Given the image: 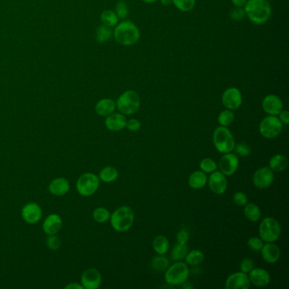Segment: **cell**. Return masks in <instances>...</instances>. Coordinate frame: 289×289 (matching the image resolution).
Instances as JSON below:
<instances>
[{"instance_id": "9c48e42d", "label": "cell", "mask_w": 289, "mask_h": 289, "mask_svg": "<svg viewBox=\"0 0 289 289\" xmlns=\"http://www.w3.org/2000/svg\"><path fill=\"white\" fill-rule=\"evenodd\" d=\"M260 135L267 139H273L279 136L283 131V123L276 115H268L259 123Z\"/></svg>"}, {"instance_id": "5bb4252c", "label": "cell", "mask_w": 289, "mask_h": 289, "mask_svg": "<svg viewBox=\"0 0 289 289\" xmlns=\"http://www.w3.org/2000/svg\"><path fill=\"white\" fill-rule=\"evenodd\" d=\"M43 215V210L39 205L36 203H28L23 206L21 209V217L25 222L34 225L40 222Z\"/></svg>"}, {"instance_id": "d6a6232c", "label": "cell", "mask_w": 289, "mask_h": 289, "mask_svg": "<svg viewBox=\"0 0 289 289\" xmlns=\"http://www.w3.org/2000/svg\"><path fill=\"white\" fill-rule=\"evenodd\" d=\"M111 212L104 207H97L93 212V218L97 223H105L110 221Z\"/></svg>"}, {"instance_id": "60d3db41", "label": "cell", "mask_w": 289, "mask_h": 289, "mask_svg": "<svg viewBox=\"0 0 289 289\" xmlns=\"http://www.w3.org/2000/svg\"><path fill=\"white\" fill-rule=\"evenodd\" d=\"M234 149L238 155H241L242 157H247L251 154L250 146L245 143H240L239 144L235 145Z\"/></svg>"}, {"instance_id": "7c38bea8", "label": "cell", "mask_w": 289, "mask_h": 289, "mask_svg": "<svg viewBox=\"0 0 289 289\" xmlns=\"http://www.w3.org/2000/svg\"><path fill=\"white\" fill-rule=\"evenodd\" d=\"M239 157L231 152V153L224 154L222 156L219 162L218 168L220 169V172L223 173L224 175L231 177L233 174H235L239 169Z\"/></svg>"}, {"instance_id": "83f0119b", "label": "cell", "mask_w": 289, "mask_h": 289, "mask_svg": "<svg viewBox=\"0 0 289 289\" xmlns=\"http://www.w3.org/2000/svg\"><path fill=\"white\" fill-rule=\"evenodd\" d=\"M119 177V172L117 169L113 166H105L101 170L98 175V178L100 181L105 183H111L117 180Z\"/></svg>"}, {"instance_id": "ab89813d", "label": "cell", "mask_w": 289, "mask_h": 289, "mask_svg": "<svg viewBox=\"0 0 289 289\" xmlns=\"http://www.w3.org/2000/svg\"><path fill=\"white\" fill-rule=\"evenodd\" d=\"M46 245L50 250H58L61 248V242L60 239L55 235H48L46 239Z\"/></svg>"}, {"instance_id": "52a82bcc", "label": "cell", "mask_w": 289, "mask_h": 289, "mask_svg": "<svg viewBox=\"0 0 289 289\" xmlns=\"http://www.w3.org/2000/svg\"><path fill=\"white\" fill-rule=\"evenodd\" d=\"M282 228L279 222L273 217L263 219L259 226V238L264 242H275L279 239Z\"/></svg>"}, {"instance_id": "b9f144b4", "label": "cell", "mask_w": 289, "mask_h": 289, "mask_svg": "<svg viewBox=\"0 0 289 289\" xmlns=\"http://www.w3.org/2000/svg\"><path fill=\"white\" fill-rule=\"evenodd\" d=\"M240 272L249 274L255 267V262L252 259L250 258H246V259H242L241 263H240Z\"/></svg>"}, {"instance_id": "f1b7e54d", "label": "cell", "mask_w": 289, "mask_h": 289, "mask_svg": "<svg viewBox=\"0 0 289 289\" xmlns=\"http://www.w3.org/2000/svg\"><path fill=\"white\" fill-rule=\"evenodd\" d=\"M186 263L190 266H197L204 262L205 254L201 250L193 249L189 251L185 257Z\"/></svg>"}, {"instance_id": "ffe728a7", "label": "cell", "mask_w": 289, "mask_h": 289, "mask_svg": "<svg viewBox=\"0 0 289 289\" xmlns=\"http://www.w3.org/2000/svg\"><path fill=\"white\" fill-rule=\"evenodd\" d=\"M263 259L268 264H275L281 257V250L274 242H266L260 249Z\"/></svg>"}, {"instance_id": "74e56055", "label": "cell", "mask_w": 289, "mask_h": 289, "mask_svg": "<svg viewBox=\"0 0 289 289\" xmlns=\"http://www.w3.org/2000/svg\"><path fill=\"white\" fill-rule=\"evenodd\" d=\"M247 244L251 250L258 252V251H260V249H262L263 245H264V241L258 237H251L248 240Z\"/></svg>"}, {"instance_id": "f546056e", "label": "cell", "mask_w": 289, "mask_h": 289, "mask_svg": "<svg viewBox=\"0 0 289 289\" xmlns=\"http://www.w3.org/2000/svg\"><path fill=\"white\" fill-rule=\"evenodd\" d=\"M100 20L104 26L114 27L117 25L119 18H118L117 15L113 10H106L101 14Z\"/></svg>"}, {"instance_id": "836d02e7", "label": "cell", "mask_w": 289, "mask_h": 289, "mask_svg": "<svg viewBox=\"0 0 289 289\" xmlns=\"http://www.w3.org/2000/svg\"><path fill=\"white\" fill-rule=\"evenodd\" d=\"M235 120V114L232 112V111L230 110H225V111H222L219 114L217 121L220 126L222 127H228L232 124V122Z\"/></svg>"}, {"instance_id": "d590c367", "label": "cell", "mask_w": 289, "mask_h": 289, "mask_svg": "<svg viewBox=\"0 0 289 289\" xmlns=\"http://www.w3.org/2000/svg\"><path fill=\"white\" fill-rule=\"evenodd\" d=\"M199 168H200V171L205 172V174H210L217 170L218 165L213 159L205 158L203 159L200 162Z\"/></svg>"}, {"instance_id": "7402d4cb", "label": "cell", "mask_w": 289, "mask_h": 289, "mask_svg": "<svg viewBox=\"0 0 289 289\" xmlns=\"http://www.w3.org/2000/svg\"><path fill=\"white\" fill-rule=\"evenodd\" d=\"M71 189L70 182L64 177H57L51 181L48 185V190L54 196H64Z\"/></svg>"}, {"instance_id": "e0dca14e", "label": "cell", "mask_w": 289, "mask_h": 289, "mask_svg": "<svg viewBox=\"0 0 289 289\" xmlns=\"http://www.w3.org/2000/svg\"><path fill=\"white\" fill-rule=\"evenodd\" d=\"M262 108L268 115H278L283 110V101L277 95H266L262 100Z\"/></svg>"}, {"instance_id": "8fae6325", "label": "cell", "mask_w": 289, "mask_h": 289, "mask_svg": "<svg viewBox=\"0 0 289 289\" xmlns=\"http://www.w3.org/2000/svg\"><path fill=\"white\" fill-rule=\"evenodd\" d=\"M222 102L227 110L236 111L242 105V94L237 88H227L222 95Z\"/></svg>"}, {"instance_id": "5b68a950", "label": "cell", "mask_w": 289, "mask_h": 289, "mask_svg": "<svg viewBox=\"0 0 289 289\" xmlns=\"http://www.w3.org/2000/svg\"><path fill=\"white\" fill-rule=\"evenodd\" d=\"M115 104L120 113L125 115H131L139 110L141 99L137 92L128 90L120 95Z\"/></svg>"}, {"instance_id": "e575fe53", "label": "cell", "mask_w": 289, "mask_h": 289, "mask_svg": "<svg viewBox=\"0 0 289 289\" xmlns=\"http://www.w3.org/2000/svg\"><path fill=\"white\" fill-rule=\"evenodd\" d=\"M188 252H189V249H188L187 244H180V243H177L172 249V259L173 260H175V261H181L182 259H185Z\"/></svg>"}, {"instance_id": "6da1fadb", "label": "cell", "mask_w": 289, "mask_h": 289, "mask_svg": "<svg viewBox=\"0 0 289 289\" xmlns=\"http://www.w3.org/2000/svg\"><path fill=\"white\" fill-rule=\"evenodd\" d=\"M244 6L246 16L256 25L266 23L272 15V7L267 0H248Z\"/></svg>"}, {"instance_id": "603a6c76", "label": "cell", "mask_w": 289, "mask_h": 289, "mask_svg": "<svg viewBox=\"0 0 289 289\" xmlns=\"http://www.w3.org/2000/svg\"><path fill=\"white\" fill-rule=\"evenodd\" d=\"M116 109V104L111 98H103L97 101L95 105V111L98 115L106 117L108 115L114 113Z\"/></svg>"}, {"instance_id": "1f68e13d", "label": "cell", "mask_w": 289, "mask_h": 289, "mask_svg": "<svg viewBox=\"0 0 289 289\" xmlns=\"http://www.w3.org/2000/svg\"><path fill=\"white\" fill-rule=\"evenodd\" d=\"M151 266L153 270H155L158 273H162V272H165L169 266H170V262L169 259L164 256H156L154 259H152Z\"/></svg>"}, {"instance_id": "4dcf8cb0", "label": "cell", "mask_w": 289, "mask_h": 289, "mask_svg": "<svg viewBox=\"0 0 289 289\" xmlns=\"http://www.w3.org/2000/svg\"><path fill=\"white\" fill-rule=\"evenodd\" d=\"M113 36V32L111 27H106L104 25H101L96 30V40L99 44H104L110 40Z\"/></svg>"}, {"instance_id": "f907efd6", "label": "cell", "mask_w": 289, "mask_h": 289, "mask_svg": "<svg viewBox=\"0 0 289 289\" xmlns=\"http://www.w3.org/2000/svg\"><path fill=\"white\" fill-rule=\"evenodd\" d=\"M161 3L165 6H168L171 3H172V0H161Z\"/></svg>"}, {"instance_id": "ac0fdd59", "label": "cell", "mask_w": 289, "mask_h": 289, "mask_svg": "<svg viewBox=\"0 0 289 289\" xmlns=\"http://www.w3.org/2000/svg\"><path fill=\"white\" fill-rule=\"evenodd\" d=\"M249 278L250 283L254 286L263 288L271 283V275L266 270L263 268H255L249 273Z\"/></svg>"}, {"instance_id": "4316f807", "label": "cell", "mask_w": 289, "mask_h": 289, "mask_svg": "<svg viewBox=\"0 0 289 289\" xmlns=\"http://www.w3.org/2000/svg\"><path fill=\"white\" fill-rule=\"evenodd\" d=\"M153 248L157 255L165 256L170 249L168 239L165 236H156L153 241Z\"/></svg>"}, {"instance_id": "cb8c5ba5", "label": "cell", "mask_w": 289, "mask_h": 289, "mask_svg": "<svg viewBox=\"0 0 289 289\" xmlns=\"http://www.w3.org/2000/svg\"><path fill=\"white\" fill-rule=\"evenodd\" d=\"M208 182V177L202 171H195L190 174L189 177V185L191 189L198 190L205 188Z\"/></svg>"}, {"instance_id": "8d00e7d4", "label": "cell", "mask_w": 289, "mask_h": 289, "mask_svg": "<svg viewBox=\"0 0 289 289\" xmlns=\"http://www.w3.org/2000/svg\"><path fill=\"white\" fill-rule=\"evenodd\" d=\"M172 3H174L177 10L188 12L194 8L196 0H172Z\"/></svg>"}, {"instance_id": "7a4b0ae2", "label": "cell", "mask_w": 289, "mask_h": 289, "mask_svg": "<svg viewBox=\"0 0 289 289\" xmlns=\"http://www.w3.org/2000/svg\"><path fill=\"white\" fill-rule=\"evenodd\" d=\"M113 36L118 44L131 46L137 44L140 38L138 27L130 20H124L115 26Z\"/></svg>"}, {"instance_id": "c3c4849f", "label": "cell", "mask_w": 289, "mask_h": 289, "mask_svg": "<svg viewBox=\"0 0 289 289\" xmlns=\"http://www.w3.org/2000/svg\"><path fill=\"white\" fill-rule=\"evenodd\" d=\"M232 1V4L235 7H241L244 6L247 1L248 0H231Z\"/></svg>"}, {"instance_id": "30bf717a", "label": "cell", "mask_w": 289, "mask_h": 289, "mask_svg": "<svg viewBox=\"0 0 289 289\" xmlns=\"http://www.w3.org/2000/svg\"><path fill=\"white\" fill-rule=\"evenodd\" d=\"M275 179L274 172L269 166L258 169L253 175V183L257 189H266L273 185Z\"/></svg>"}, {"instance_id": "3957f363", "label": "cell", "mask_w": 289, "mask_h": 289, "mask_svg": "<svg viewBox=\"0 0 289 289\" xmlns=\"http://www.w3.org/2000/svg\"><path fill=\"white\" fill-rule=\"evenodd\" d=\"M111 226L118 232L130 230L134 222V212L129 206H121L111 215Z\"/></svg>"}, {"instance_id": "ba28073f", "label": "cell", "mask_w": 289, "mask_h": 289, "mask_svg": "<svg viewBox=\"0 0 289 289\" xmlns=\"http://www.w3.org/2000/svg\"><path fill=\"white\" fill-rule=\"evenodd\" d=\"M100 180L98 176L92 172H86L79 177L77 181V190L82 197H89L95 194L99 188Z\"/></svg>"}, {"instance_id": "484cf974", "label": "cell", "mask_w": 289, "mask_h": 289, "mask_svg": "<svg viewBox=\"0 0 289 289\" xmlns=\"http://www.w3.org/2000/svg\"><path fill=\"white\" fill-rule=\"evenodd\" d=\"M243 213H244L246 218L251 222H259L261 218V215H262L260 208L254 203H247L244 205Z\"/></svg>"}, {"instance_id": "f6af8a7d", "label": "cell", "mask_w": 289, "mask_h": 289, "mask_svg": "<svg viewBox=\"0 0 289 289\" xmlns=\"http://www.w3.org/2000/svg\"><path fill=\"white\" fill-rule=\"evenodd\" d=\"M189 233L185 229H181L177 234V241L180 244H187L189 242Z\"/></svg>"}, {"instance_id": "7bdbcfd3", "label": "cell", "mask_w": 289, "mask_h": 289, "mask_svg": "<svg viewBox=\"0 0 289 289\" xmlns=\"http://www.w3.org/2000/svg\"><path fill=\"white\" fill-rule=\"evenodd\" d=\"M245 16L244 9H242L241 7H236L235 9H233L230 13V17L232 18V20H235V21H241L245 18Z\"/></svg>"}, {"instance_id": "9a60e30c", "label": "cell", "mask_w": 289, "mask_h": 289, "mask_svg": "<svg viewBox=\"0 0 289 289\" xmlns=\"http://www.w3.org/2000/svg\"><path fill=\"white\" fill-rule=\"evenodd\" d=\"M251 285L246 273L238 272L231 274L225 281V289H248Z\"/></svg>"}, {"instance_id": "f35d334b", "label": "cell", "mask_w": 289, "mask_h": 289, "mask_svg": "<svg viewBox=\"0 0 289 289\" xmlns=\"http://www.w3.org/2000/svg\"><path fill=\"white\" fill-rule=\"evenodd\" d=\"M115 14L119 19H125L129 14V10L127 3L124 1H119L115 6Z\"/></svg>"}, {"instance_id": "2e32d148", "label": "cell", "mask_w": 289, "mask_h": 289, "mask_svg": "<svg viewBox=\"0 0 289 289\" xmlns=\"http://www.w3.org/2000/svg\"><path fill=\"white\" fill-rule=\"evenodd\" d=\"M81 284L85 289H97L102 284L100 273L95 268H90L82 273Z\"/></svg>"}, {"instance_id": "d4e9b609", "label": "cell", "mask_w": 289, "mask_h": 289, "mask_svg": "<svg viewBox=\"0 0 289 289\" xmlns=\"http://www.w3.org/2000/svg\"><path fill=\"white\" fill-rule=\"evenodd\" d=\"M289 161L286 156L283 155H275L269 161V167L273 172H282L286 170Z\"/></svg>"}, {"instance_id": "4fadbf2b", "label": "cell", "mask_w": 289, "mask_h": 289, "mask_svg": "<svg viewBox=\"0 0 289 289\" xmlns=\"http://www.w3.org/2000/svg\"><path fill=\"white\" fill-rule=\"evenodd\" d=\"M207 183H208L210 190L215 194H224L228 187L226 176L224 175L220 171L219 172L215 171V172L210 173Z\"/></svg>"}, {"instance_id": "d6986e66", "label": "cell", "mask_w": 289, "mask_h": 289, "mask_svg": "<svg viewBox=\"0 0 289 289\" xmlns=\"http://www.w3.org/2000/svg\"><path fill=\"white\" fill-rule=\"evenodd\" d=\"M63 225L62 218L57 214H50L43 222V230L47 235H55Z\"/></svg>"}, {"instance_id": "277c9868", "label": "cell", "mask_w": 289, "mask_h": 289, "mask_svg": "<svg viewBox=\"0 0 289 289\" xmlns=\"http://www.w3.org/2000/svg\"><path fill=\"white\" fill-rule=\"evenodd\" d=\"M213 144L217 151L222 154L231 153L235 148V139L232 131L226 127H218L213 132Z\"/></svg>"}, {"instance_id": "ee69618b", "label": "cell", "mask_w": 289, "mask_h": 289, "mask_svg": "<svg viewBox=\"0 0 289 289\" xmlns=\"http://www.w3.org/2000/svg\"><path fill=\"white\" fill-rule=\"evenodd\" d=\"M232 200L234 202V204L239 206H244L248 203V197L244 193L236 192L233 194Z\"/></svg>"}, {"instance_id": "7dc6e473", "label": "cell", "mask_w": 289, "mask_h": 289, "mask_svg": "<svg viewBox=\"0 0 289 289\" xmlns=\"http://www.w3.org/2000/svg\"><path fill=\"white\" fill-rule=\"evenodd\" d=\"M279 115V120L281 121V122L284 125H289V112L288 111H283L280 112V114H278Z\"/></svg>"}, {"instance_id": "8992f818", "label": "cell", "mask_w": 289, "mask_h": 289, "mask_svg": "<svg viewBox=\"0 0 289 289\" xmlns=\"http://www.w3.org/2000/svg\"><path fill=\"white\" fill-rule=\"evenodd\" d=\"M189 268L188 264L182 261L174 263L165 271V283L172 286L182 285L189 279Z\"/></svg>"}, {"instance_id": "bcb514c9", "label": "cell", "mask_w": 289, "mask_h": 289, "mask_svg": "<svg viewBox=\"0 0 289 289\" xmlns=\"http://www.w3.org/2000/svg\"><path fill=\"white\" fill-rule=\"evenodd\" d=\"M126 128L130 131H138L141 128V122L137 119H131L127 121Z\"/></svg>"}, {"instance_id": "681fc988", "label": "cell", "mask_w": 289, "mask_h": 289, "mask_svg": "<svg viewBox=\"0 0 289 289\" xmlns=\"http://www.w3.org/2000/svg\"><path fill=\"white\" fill-rule=\"evenodd\" d=\"M65 289H83V287L81 284H78V283H72L71 284H68L67 286L64 288Z\"/></svg>"}, {"instance_id": "816d5d0a", "label": "cell", "mask_w": 289, "mask_h": 289, "mask_svg": "<svg viewBox=\"0 0 289 289\" xmlns=\"http://www.w3.org/2000/svg\"><path fill=\"white\" fill-rule=\"evenodd\" d=\"M144 3H155V2H157L158 0H143Z\"/></svg>"}, {"instance_id": "44dd1931", "label": "cell", "mask_w": 289, "mask_h": 289, "mask_svg": "<svg viewBox=\"0 0 289 289\" xmlns=\"http://www.w3.org/2000/svg\"><path fill=\"white\" fill-rule=\"evenodd\" d=\"M108 130L112 131H119L123 130L127 125V118L121 113H112L106 116L104 121Z\"/></svg>"}]
</instances>
